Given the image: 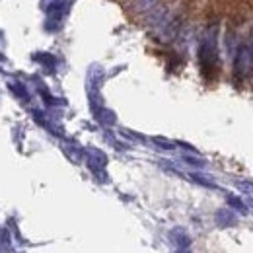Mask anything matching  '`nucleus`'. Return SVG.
<instances>
[{"instance_id": "20e7f679", "label": "nucleus", "mask_w": 253, "mask_h": 253, "mask_svg": "<svg viewBox=\"0 0 253 253\" xmlns=\"http://www.w3.org/2000/svg\"><path fill=\"white\" fill-rule=\"evenodd\" d=\"M240 189L248 191V193H253V185H248V183H240Z\"/></svg>"}, {"instance_id": "f257e3e1", "label": "nucleus", "mask_w": 253, "mask_h": 253, "mask_svg": "<svg viewBox=\"0 0 253 253\" xmlns=\"http://www.w3.org/2000/svg\"><path fill=\"white\" fill-rule=\"evenodd\" d=\"M250 66H252V47L248 43H242L236 53V59H234V76L238 82H242L246 78Z\"/></svg>"}, {"instance_id": "f03ea898", "label": "nucleus", "mask_w": 253, "mask_h": 253, "mask_svg": "<svg viewBox=\"0 0 253 253\" xmlns=\"http://www.w3.org/2000/svg\"><path fill=\"white\" fill-rule=\"evenodd\" d=\"M158 6V0H134V8L138 12H152Z\"/></svg>"}, {"instance_id": "7ed1b4c3", "label": "nucleus", "mask_w": 253, "mask_h": 253, "mask_svg": "<svg viewBox=\"0 0 253 253\" xmlns=\"http://www.w3.org/2000/svg\"><path fill=\"white\" fill-rule=\"evenodd\" d=\"M228 205L234 207L236 211H240L242 214H248V207H246V203H242L240 199H236V197H228Z\"/></svg>"}, {"instance_id": "39448f33", "label": "nucleus", "mask_w": 253, "mask_h": 253, "mask_svg": "<svg viewBox=\"0 0 253 253\" xmlns=\"http://www.w3.org/2000/svg\"><path fill=\"white\" fill-rule=\"evenodd\" d=\"M252 68H253V47H252Z\"/></svg>"}]
</instances>
